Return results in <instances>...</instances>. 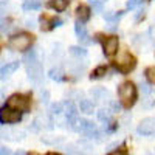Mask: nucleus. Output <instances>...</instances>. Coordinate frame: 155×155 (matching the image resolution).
I'll return each mask as SVG.
<instances>
[{
  "label": "nucleus",
  "mask_w": 155,
  "mask_h": 155,
  "mask_svg": "<svg viewBox=\"0 0 155 155\" xmlns=\"http://www.w3.org/2000/svg\"><path fill=\"white\" fill-rule=\"evenodd\" d=\"M0 153H2V155H11V150H9L6 146H2V149H0Z\"/></svg>",
  "instance_id": "obj_34"
},
{
  "label": "nucleus",
  "mask_w": 155,
  "mask_h": 155,
  "mask_svg": "<svg viewBox=\"0 0 155 155\" xmlns=\"http://www.w3.org/2000/svg\"><path fill=\"white\" fill-rule=\"evenodd\" d=\"M115 65L121 73H129L135 68L137 59L130 53H127V51H121L118 54V58H116V61H115Z\"/></svg>",
  "instance_id": "obj_3"
},
{
  "label": "nucleus",
  "mask_w": 155,
  "mask_h": 155,
  "mask_svg": "<svg viewBox=\"0 0 155 155\" xmlns=\"http://www.w3.org/2000/svg\"><path fill=\"white\" fill-rule=\"evenodd\" d=\"M14 155H25V152H23V150H17Z\"/></svg>",
  "instance_id": "obj_36"
},
{
  "label": "nucleus",
  "mask_w": 155,
  "mask_h": 155,
  "mask_svg": "<svg viewBox=\"0 0 155 155\" xmlns=\"http://www.w3.org/2000/svg\"><path fill=\"white\" fill-rule=\"evenodd\" d=\"M6 104H8L9 109H14V110H19V112H28L30 110V99L25 95L16 93V95L9 96Z\"/></svg>",
  "instance_id": "obj_4"
},
{
  "label": "nucleus",
  "mask_w": 155,
  "mask_h": 155,
  "mask_svg": "<svg viewBox=\"0 0 155 155\" xmlns=\"http://www.w3.org/2000/svg\"><path fill=\"white\" fill-rule=\"evenodd\" d=\"M107 73V67H104V65H101V67H98V68H95V71L90 74V78L92 79H99V78H102Z\"/></svg>",
  "instance_id": "obj_21"
},
{
  "label": "nucleus",
  "mask_w": 155,
  "mask_h": 155,
  "mask_svg": "<svg viewBox=\"0 0 155 155\" xmlns=\"http://www.w3.org/2000/svg\"><path fill=\"white\" fill-rule=\"evenodd\" d=\"M146 78H147L149 82H152L155 85V67H149L146 70Z\"/></svg>",
  "instance_id": "obj_24"
},
{
  "label": "nucleus",
  "mask_w": 155,
  "mask_h": 155,
  "mask_svg": "<svg viewBox=\"0 0 155 155\" xmlns=\"http://www.w3.org/2000/svg\"><path fill=\"white\" fill-rule=\"evenodd\" d=\"M70 53H71L73 56H79V58H81V56H85V54H87V50L82 48V47H76V45H74V47H70Z\"/></svg>",
  "instance_id": "obj_23"
},
{
  "label": "nucleus",
  "mask_w": 155,
  "mask_h": 155,
  "mask_svg": "<svg viewBox=\"0 0 155 155\" xmlns=\"http://www.w3.org/2000/svg\"><path fill=\"white\" fill-rule=\"evenodd\" d=\"M64 149H65V153L67 155H82L81 149H76L74 146H65Z\"/></svg>",
  "instance_id": "obj_26"
},
{
  "label": "nucleus",
  "mask_w": 155,
  "mask_h": 155,
  "mask_svg": "<svg viewBox=\"0 0 155 155\" xmlns=\"http://www.w3.org/2000/svg\"><path fill=\"white\" fill-rule=\"evenodd\" d=\"M74 31H76V36H78V39H79V42L90 44V39H88V34H87V30H85V25L81 20H78L74 23Z\"/></svg>",
  "instance_id": "obj_10"
},
{
  "label": "nucleus",
  "mask_w": 155,
  "mask_h": 155,
  "mask_svg": "<svg viewBox=\"0 0 155 155\" xmlns=\"http://www.w3.org/2000/svg\"><path fill=\"white\" fill-rule=\"evenodd\" d=\"M17 68H19V61H14V62L6 64V65H3V67H2V78L5 79L6 76H9L11 73H14Z\"/></svg>",
  "instance_id": "obj_15"
},
{
  "label": "nucleus",
  "mask_w": 155,
  "mask_h": 155,
  "mask_svg": "<svg viewBox=\"0 0 155 155\" xmlns=\"http://www.w3.org/2000/svg\"><path fill=\"white\" fill-rule=\"evenodd\" d=\"M27 73H28V79L34 84H41L42 81V65L41 62H34V64H30L27 65Z\"/></svg>",
  "instance_id": "obj_6"
},
{
  "label": "nucleus",
  "mask_w": 155,
  "mask_h": 155,
  "mask_svg": "<svg viewBox=\"0 0 155 155\" xmlns=\"http://www.w3.org/2000/svg\"><path fill=\"white\" fill-rule=\"evenodd\" d=\"M141 2H143V0H127V8L129 9H134V8H137L138 5H141Z\"/></svg>",
  "instance_id": "obj_29"
},
{
  "label": "nucleus",
  "mask_w": 155,
  "mask_h": 155,
  "mask_svg": "<svg viewBox=\"0 0 155 155\" xmlns=\"http://www.w3.org/2000/svg\"><path fill=\"white\" fill-rule=\"evenodd\" d=\"M22 120V115L19 110H14V109H3L2 113H0V121H2L3 124H16Z\"/></svg>",
  "instance_id": "obj_5"
},
{
  "label": "nucleus",
  "mask_w": 155,
  "mask_h": 155,
  "mask_svg": "<svg viewBox=\"0 0 155 155\" xmlns=\"http://www.w3.org/2000/svg\"><path fill=\"white\" fill-rule=\"evenodd\" d=\"M62 109H64V104H61V102H54V104H51L50 112L54 113V115H59V113L62 112Z\"/></svg>",
  "instance_id": "obj_25"
},
{
  "label": "nucleus",
  "mask_w": 155,
  "mask_h": 155,
  "mask_svg": "<svg viewBox=\"0 0 155 155\" xmlns=\"http://www.w3.org/2000/svg\"><path fill=\"white\" fill-rule=\"evenodd\" d=\"M23 62L25 65H30V64H34V62H39V58H37V51L36 50H30L27 54L23 58Z\"/></svg>",
  "instance_id": "obj_18"
},
{
  "label": "nucleus",
  "mask_w": 155,
  "mask_h": 155,
  "mask_svg": "<svg viewBox=\"0 0 155 155\" xmlns=\"http://www.w3.org/2000/svg\"><path fill=\"white\" fill-rule=\"evenodd\" d=\"M56 19H47V17H42V25H41V28L42 31H50L53 27H56Z\"/></svg>",
  "instance_id": "obj_19"
},
{
  "label": "nucleus",
  "mask_w": 155,
  "mask_h": 155,
  "mask_svg": "<svg viewBox=\"0 0 155 155\" xmlns=\"http://www.w3.org/2000/svg\"><path fill=\"white\" fill-rule=\"evenodd\" d=\"M33 44V36L28 34V33H19V34H14L11 39H9V48L11 50H16V51H25L28 50Z\"/></svg>",
  "instance_id": "obj_2"
},
{
  "label": "nucleus",
  "mask_w": 155,
  "mask_h": 155,
  "mask_svg": "<svg viewBox=\"0 0 155 155\" xmlns=\"http://www.w3.org/2000/svg\"><path fill=\"white\" fill-rule=\"evenodd\" d=\"M48 6L53 8V9H56L58 12H62V11L67 9L68 0H50V2H48Z\"/></svg>",
  "instance_id": "obj_14"
},
{
  "label": "nucleus",
  "mask_w": 155,
  "mask_h": 155,
  "mask_svg": "<svg viewBox=\"0 0 155 155\" xmlns=\"http://www.w3.org/2000/svg\"><path fill=\"white\" fill-rule=\"evenodd\" d=\"M90 95H92L93 99H96V101H106V99H109V92L106 88H101V87L93 88L92 92H90Z\"/></svg>",
  "instance_id": "obj_13"
},
{
  "label": "nucleus",
  "mask_w": 155,
  "mask_h": 155,
  "mask_svg": "<svg viewBox=\"0 0 155 155\" xmlns=\"http://www.w3.org/2000/svg\"><path fill=\"white\" fill-rule=\"evenodd\" d=\"M79 110L85 115H92L93 113V102L90 99H81L79 101Z\"/></svg>",
  "instance_id": "obj_16"
},
{
  "label": "nucleus",
  "mask_w": 155,
  "mask_h": 155,
  "mask_svg": "<svg viewBox=\"0 0 155 155\" xmlns=\"http://www.w3.org/2000/svg\"><path fill=\"white\" fill-rule=\"evenodd\" d=\"M90 5L93 6V11L95 12H102V3H101V0H88Z\"/></svg>",
  "instance_id": "obj_27"
},
{
  "label": "nucleus",
  "mask_w": 155,
  "mask_h": 155,
  "mask_svg": "<svg viewBox=\"0 0 155 155\" xmlns=\"http://www.w3.org/2000/svg\"><path fill=\"white\" fill-rule=\"evenodd\" d=\"M47 155H61V153H56V152H50V153H47Z\"/></svg>",
  "instance_id": "obj_37"
},
{
  "label": "nucleus",
  "mask_w": 155,
  "mask_h": 155,
  "mask_svg": "<svg viewBox=\"0 0 155 155\" xmlns=\"http://www.w3.org/2000/svg\"><path fill=\"white\" fill-rule=\"evenodd\" d=\"M137 132L140 135L149 137L152 134H155V118H144L137 127Z\"/></svg>",
  "instance_id": "obj_7"
},
{
  "label": "nucleus",
  "mask_w": 155,
  "mask_h": 155,
  "mask_svg": "<svg viewBox=\"0 0 155 155\" xmlns=\"http://www.w3.org/2000/svg\"><path fill=\"white\" fill-rule=\"evenodd\" d=\"M118 96H120L121 104L127 109H130L137 101V88H135V85L132 82H129V81L123 82L118 87Z\"/></svg>",
  "instance_id": "obj_1"
},
{
  "label": "nucleus",
  "mask_w": 155,
  "mask_h": 155,
  "mask_svg": "<svg viewBox=\"0 0 155 155\" xmlns=\"http://www.w3.org/2000/svg\"><path fill=\"white\" fill-rule=\"evenodd\" d=\"M109 155H127V150H126V149H118V150L110 152Z\"/></svg>",
  "instance_id": "obj_33"
},
{
  "label": "nucleus",
  "mask_w": 155,
  "mask_h": 155,
  "mask_svg": "<svg viewBox=\"0 0 155 155\" xmlns=\"http://www.w3.org/2000/svg\"><path fill=\"white\" fill-rule=\"evenodd\" d=\"M102 47H104V54L106 56H113L116 51H118V37H107L104 44H102Z\"/></svg>",
  "instance_id": "obj_9"
},
{
  "label": "nucleus",
  "mask_w": 155,
  "mask_h": 155,
  "mask_svg": "<svg viewBox=\"0 0 155 155\" xmlns=\"http://www.w3.org/2000/svg\"><path fill=\"white\" fill-rule=\"evenodd\" d=\"M48 76L51 78L53 81H62V78H64V71L61 68H51L48 71Z\"/></svg>",
  "instance_id": "obj_20"
},
{
  "label": "nucleus",
  "mask_w": 155,
  "mask_h": 155,
  "mask_svg": "<svg viewBox=\"0 0 155 155\" xmlns=\"http://www.w3.org/2000/svg\"><path fill=\"white\" fill-rule=\"evenodd\" d=\"M41 140H42V143H45V144H56V143H59V141H61V138L50 140V138H47V137H42Z\"/></svg>",
  "instance_id": "obj_31"
},
{
  "label": "nucleus",
  "mask_w": 155,
  "mask_h": 155,
  "mask_svg": "<svg viewBox=\"0 0 155 155\" xmlns=\"http://www.w3.org/2000/svg\"><path fill=\"white\" fill-rule=\"evenodd\" d=\"M27 155H39L37 152H31V153H27Z\"/></svg>",
  "instance_id": "obj_38"
},
{
  "label": "nucleus",
  "mask_w": 155,
  "mask_h": 155,
  "mask_svg": "<svg viewBox=\"0 0 155 155\" xmlns=\"http://www.w3.org/2000/svg\"><path fill=\"white\" fill-rule=\"evenodd\" d=\"M70 126H71L73 130L82 132V134H88V132H92V130H95V129H96L93 123H90L87 120H79V118H76L74 121H71Z\"/></svg>",
  "instance_id": "obj_8"
},
{
  "label": "nucleus",
  "mask_w": 155,
  "mask_h": 155,
  "mask_svg": "<svg viewBox=\"0 0 155 155\" xmlns=\"http://www.w3.org/2000/svg\"><path fill=\"white\" fill-rule=\"evenodd\" d=\"M96 115H98V120L104 123V126H109V123H112V120H110V110L109 109H99L96 112Z\"/></svg>",
  "instance_id": "obj_17"
},
{
  "label": "nucleus",
  "mask_w": 155,
  "mask_h": 155,
  "mask_svg": "<svg viewBox=\"0 0 155 155\" xmlns=\"http://www.w3.org/2000/svg\"><path fill=\"white\" fill-rule=\"evenodd\" d=\"M76 16H78V20H81L82 23H85V22L90 19V8L85 6V5L78 6V9H76Z\"/></svg>",
  "instance_id": "obj_12"
},
{
  "label": "nucleus",
  "mask_w": 155,
  "mask_h": 155,
  "mask_svg": "<svg viewBox=\"0 0 155 155\" xmlns=\"http://www.w3.org/2000/svg\"><path fill=\"white\" fill-rule=\"evenodd\" d=\"M140 90H141V93H144V95H149V93H150V88H149L147 84H144V82L140 84Z\"/></svg>",
  "instance_id": "obj_32"
},
{
  "label": "nucleus",
  "mask_w": 155,
  "mask_h": 155,
  "mask_svg": "<svg viewBox=\"0 0 155 155\" xmlns=\"http://www.w3.org/2000/svg\"><path fill=\"white\" fill-rule=\"evenodd\" d=\"M64 112H65V115H67V121L68 123H71V121H74L76 118H78V109H76V106L73 104L71 101H67L65 104H64Z\"/></svg>",
  "instance_id": "obj_11"
},
{
  "label": "nucleus",
  "mask_w": 155,
  "mask_h": 155,
  "mask_svg": "<svg viewBox=\"0 0 155 155\" xmlns=\"http://www.w3.org/2000/svg\"><path fill=\"white\" fill-rule=\"evenodd\" d=\"M42 104H47V102H48V92H44L42 93Z\"/></svg>",
  "instance_id": "obj_35"
},
{
  "label": "nucleus",
  "mask_w": 155,
  "mask_h": 155,
  "mask_svg": "<svg viewBox=\"0 0 155 155\" xmlns=\"http://www.w3.org/2000/svg\"><path fill=\"white\" fill-rule=\"evenodd\" d=\"M41 8V2L39 0H27V2L23 3V9H39Z\"/></svg>",
  "instance_id": "obj_22"
},
{
  "label": "nucleus",
  "mask_w": 155,
  "mask_h": 155,
  "mask_svg": "<svg viewBox=\"0 0 155 155\" xmlns=\"http://www.w3.org/2000/svg\"><path fill=\"white\" fill-rule=\"evenodd\" d=\"M110 112H120L121 110V106H120V102H116V101H110Z\"/></svg>",
  "instance_id": "obj_30"
},
{
  "label": "nucleus",
  "mask_w": 155,
  "mask_h": 155,
  "mask_svg": "<svg viewBox=\"0 0 155 155\" xmlns=\"http://www.w3.org/2000/svg\"><path fill=\"white\" fill-rule=\"evenodd\" d=\"M121 16V12H113V11H107L106 14H104V19L106 20H116Z\"/></svg>",
  "instance_id": "obj_28"
}]
</instances>
